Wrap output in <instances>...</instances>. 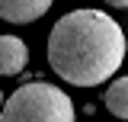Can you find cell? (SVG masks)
I'll list each match as a JSON object with an SVG mask.
<instances>
[{
	"label": "cell",
	"instance_id": "1",
	"mask_svg": "<svg viewBox=\"0 0 128 122\" xmlns=\"http://www.w3.org/2000/svg\"><path fill=\"white\" fill-rule=\"evenodd\" d=\"M51 71L74 87H99L125 64V32L102 10H74L48 35Z\"/></svg>",
	"mask_w": 128,
	"mask_h": 122
},
{
	"label": "cell",
	"instance_id": "2",
	"mask_svg": "<svg viewBox=\"0 0 128 122\" xmlns=\"http://www.w3.org/2000/svg\"><path fill=\"white\" fill-rule=\"evenodd\" d=\"M74 100L51 84H26L13 90V96L3 100L0 122H74Z\"/></svg>",
	"mask_w": 128,
	"mask_h": 122
},
{
	"label": "cell",
	"instance_id": "3",
	"mask_svg": "<svg viewBox=\"0 0 128 122\" xmlns=\"http://www.w3.org/2000/svg\"><path fill=\"white\" fill-rule=\"evenodd\" d=\"M51 3H54V0H0V19L16 23V26L35 23V19H42V16L48 13Z\"/></svg>",
	"mask_w": 128,
	"mask_h": 122
},
{
	"label": "cell",
	"instance_id": "4",
	"mask_svg": "<svg viewBox=\"0 0 128 122\" xmlns=\"http://www.w3.org/2000/svg\"><path fill=\"white\" fill-rule=\"evenodd\" d=\"M26 61H29V48H26L22 39H16V35H0V74L3 77L19 74V71L26 68Z\"/></svg>",
	"mask_w": 128,
	"mask_h": 122
},
{
	"label": "cell",
	"instance_id": "5",
	"mask_svg": "<svg viewBox=\"0 0 128 122\" xmlns=\"http://www.w3.org/2000/svg\"><path fill=\"white\" fill-rule=\"evenodd\" d=\"M106 109L118 119H128V77H118L112 87H106Z\"/></svg>",
	"mask_w": 128,
	"mask_h": 122
},
{
	"label": "cell",
	"instance_id": "6",
	"mask_svg": "<svg viewBox=\"0 0 128 122\" xmlns=\"http://www.w3.org/2000/svg\"><path fill=\"white\" fill-rule=\"evenodd\" d=\"M109 7H115V10H122V7H128V0H106Z\"/></svg>",
	"mask_w": 128,
	"mask_h": 122
},
{
	"label": "cell",
	"instance_id": "7",
	"mask_svg": "<svg viewBox=\"0 0 128 122\" xmlns=\"http://www.w3.org/2000/svg\"><path fill=\"white\" fill-rule=\"evenodd\" d=\"M3 100H6V96H3V90H0V106H3Z\"/></svg>",
	"mask_w": 128,
	"mask_h": 122
}]
</instances>
